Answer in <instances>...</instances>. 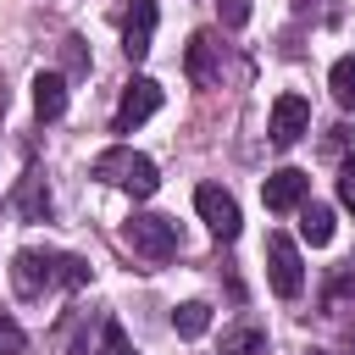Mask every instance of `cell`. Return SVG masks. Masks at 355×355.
<instances>
[{"mask_svg": "<svg viewBox=\"0 0 355 355\" xmlns=\"http://www.w3.org/2000/svg\"><path fill=\"white\" fill-rule=\"evenodd\" d=\"M89 261L83 255H55V250H17L11 255V288L22 300H44L50 288H83Z\"/></svg>", "mask_w": 355, "mask_h": 355, "instance_id": "6da1fadb", "label": "cell"}, {"mask_svg": "<svg viewBox=\"0 0 355 355\" xmlns=\"http://www.w3.org/2000/svg\"><path fill=\"white\" fill-rule=\"evenodd\" d=\"M94 178H100V183H111V189H128L133 200H150V194L161 189L155 161H150V155H139V150H128V144L100 150V155H94Z\"/></svg>", "mask_w": 355, "mask_h": 355, "instance_id": "7a4b0ae2", "label": "cell"}, {"mask_svg": "<svg viewBox=\"0 0 355 355\" xmlns=\"http://www.w3.org/2000/svg\"><path fill=\"white\" fill-rule=\"evenodd\" d=\"M122 239H128V250H133L139 261H150V266H161V261H172V255L183 250L178 222H172V216H161V211H139V216H128Z\"/></svg>", "mask_w": 355, "mask_h": 355, "instance_id": "3957f363", "label": "cell"}, {"mask_svg": "<svg viewBox=\"0 0 355 355\" xmlns=\"http://www.w3.org/2000/svg\"><path fill=\"white\" fill-rule=\"evenodd\" d=\"M266 277H272L277 300H300L305 294V261H300V244L288 233H266Z\"/></svg>", "mask_w": 355, "mask_h": 355, "instance_id": "277c9868", "label": "cell"}, {"mask_svg": "<svg viewBox=\"0 0 355 355\" xmlns=\"http://www.w3.org/2000/svg\"><path fill=\"white\" fill-rule=\"evenodd\" d=\"M222 67H227L222 33H211V28L189 33V50H183V72H189V83H194V89H216V83H222Z\"/></svg>", "mask_w": 355, "mask_h": 355, "instance_id": "5b68a950", "label": "cell"}, {"mask_svg": "<svg viewBox=\"0 0 355 355\" xmlns=\"http://www.w3.org/2000/svg\"><path fill=\"white\" fill-rule=\"evenodd\" d=\"M194 211H200V222H205L222 244H233V239H239V227H244L239 200H233L222 183H200V189H194Z\"/></svg>", "mask_w": 355, "mask_h": 355, "instance_id": "8992f818", "label": "cell"}, {"mask_svg": "<svg viewBox=\"0 0 355 355\" xmlns=\"http://www.w3.org/2000/svg\"><path fill=\"white\" fill-rule=\"evenodd\" d=\"M155 111H161V83L155 78H128L122 83V100H116V116H111V133H133Z\"/></svg>", "mask_w": 355, "mask_h": 355, "instance_id": "52a82bcc", "label": "cell"}, {"mask_svg": "<svg viewBox=\"0 0 355 355\" xmlns=\"http://www.w3.org/2000/svg\"><path fill=\"white\" fill-rule=\"evenodd\" d=\"M305 133H311V100H305V94H277V100H272V122H266L272 150H288V144H300Z\"/></svg>", "mask_w": 355, "mask_h": 355, "instance_id": "ba28073f", "label": "cell"}, {"mask_svg": "<svg viewBox=\"0 0 355 355\" xmlns=\"http://www.w3.org/2000/svg\"><path fill=\"white\" fill-rule=\"evenodd\" d=\"M305 194H311V178H305L300 166H277V172L261 183V205L277 211V216H283V211H300Z\"/></svg>", "mask_w": 355, "mask_h": 355, "instance_id": "9c48e42d", "label": "cell"}, {"mask_svg": "<svg viewBox=\"0 0 355 355\" xmlns=\"http://www.w3.org/2000/svg\"><path fill=\"white\" fill-rule=\"evenodd\" d=\"M11 211H17L22 222H50L55 200H50V183H44L39 166H28V172L17 178V189H11Z\"/></svg>", "mask_w": 355, "mask_h": 355, "instance_id": "30bf717a", "label": "cell"}, {"mask_svg": "<svg viewBox=\"0 0 355 355\" xmlns=\"http://www.w3.org/2000/svg\"><path fill=\"white\" fill-rule=\"evenodd\" d=\"M150 44H155V0H133V11L122 22V50H128V61H144Z\"/></svg>", "mask_w": 355, "mask_h": 355, "instance_id": "8fae6325", "label": "cell"}, {"mask_svg": "<svg viewBox=\"0 0 355 355\" xmlns=\"http://www.w3.org/2000/svg\"><path fill=\"white\" fill-rule=\"evenodd\" d=\"M33 111H39V122H55L67 111V78L61 72H39L33 78Z\"/></svg>", "mask_w": 355, "mask_h": 355, "instance_id": "7c38bea8", "label": "cell"}, {"mask_svg": "<svg viewBox=\"0 0 355 355\" xmlns=\"http://www.w3.org/2000/svg\"><path fill=\"white\" fill-rule=\"evenodd\" d=\"M300 239H305L311 250L333 244V211H327V205H316V200H305V205H300Z\"/></svg>", "mask_w": 355, "mask_h": 355, "instance_id": "4fadbf2b", "label": "cell"}, {"mask_svg": "<svg viewBox=\"0 0 355 355\" xmlns=\"http://www.w3.org/2000/svg\"><path fill=\"white\" fill-rule=\"evenodd\" d=\"M205 327H211V305H205V300H183V305L172 311V333H178V338H200Z\"/></svg>", "mask_w": 355, "mask_h": 355, "instance_id": "5bb4252c", "label": "cell"}, {"mask_svg": "<svg viewBox=\"0 0 355 355\" xmlns=\"http://www.w3.org/2000/svg\"><path fill=\"white\" fill-rule=\"evenodd\" d=\"M272 344H266V333L261 327H233V333H222V355H266Z\"/></svg>", "mask_w": 355, "mask_h": 355, "instance_id": "9a60e30c", "label": "cell"}, {"mask_svg": "<svg viewBox=\"0 0 355 355\" xmlns=\"http://www.w3.org/2000/svg\"><path fill=\"white\" fill-rule=\"evenodd\" d=\"M327 89H333V100L349 111L355 105V55H338L333 61V72H327Z\"/></svg>", "mask_w": 355, "mask_h": 355, "instance_id": "2e32d148", "label": "cell"}, {"mask_svg": "<svg viewBox=\"0 0 355 355\" xmlns=\"http://www.w3.org/2000/svg\"><path fill=\"white\" fill-rule=\"evenodd\" d=\"M100 355H139L133 338L122 333V322H100Z\"/></svg>", "mask_w": 355, "mask_h": 355, "instance_id": "e0dca14e", "label": "cell"}, {"mask_svg": "<svg viewBox=\"0 0 355 355\" xmlns=\"http://www.w3.org/2000/svg\"><path fill=\"white\" fill-rule=\"evenodd\" d=\"M0 355H28V333L0 311Z\"/></svg>", "mask_w": 355, "mask_h": 355, "instance_id": "ac0fdd59", "label": "cell"}, {"mask_svg": "<svg viewBox=\"0 0 355 355\" xmlns=\"http://www.w3.org/2000/svg\"><path fill=\"white\" fill-rule=\"evenodd\" d=\"M216 17H222V28H244L250 22V0H216Z\"/></svg>", "mask_w": 355, "mask_h": 355, "instance_id": "d6986e66", "label": "cell"}, {"mask_svg": "<svg viewBox=\"0 0 355 355\" xmlns=\"http://www.w3.org/2000/svg\"><path fill=\"white\" fill-rule=\"evenodd\" d=\"M338 205H344V211H355V161H344V166H338Z\"/></svg>", "mask_w": 355, "mask_h": 355, "instance_id": "ffe728a7", "label": "cell"}, {"mask_svg": "<svg viewBox=\"0 0 355 355\" xmlns=\"http://www.w3.org/2000/svg\"><path fill=\"white\" fill-rule=\"evenodd\" d=\"M294 11H300V17H311V11H322V0H294Z\"/></svg>", "mask_w": 355, "mask_h": 355, "instance_id": "44dd1931", "label": "cell"}]
</instances>
